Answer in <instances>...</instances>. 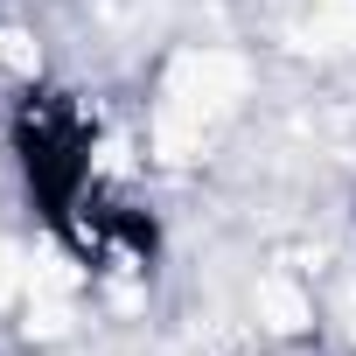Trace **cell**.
Here are the masks:
<instances>
[{"instance_id":"cell-2","label":"cell","mask_w":356,"mask_h":356,"mask_svg":"<svg viewBox=\"0 0 356 356\" xmlns=\"http://www.w3.org/2000/svg\"><path fill=\"white\" fill-rule=\"evenodd\" d=\"M35 42L22 35V29H0V70H8V77H35Z\"/></svg>"},{"instance_id":"cell-1","label":"cell","mask_w":356,"mask_h":356,"mask_svg":"<svg viewBox=\"0 0 356 356\" xmlns=\"http://www.w3.org/2000/svg\"><path fill=\"white\" fill-rule=\"evenodd\" d=\"M252 314H259V328H273V335H300V328L314 321V300H307V286H300V280L266 273V280L252 286Z\"/></svg>"}]
</instances>
